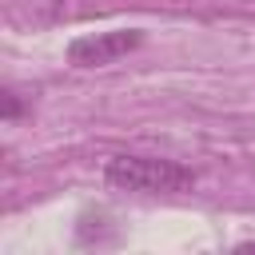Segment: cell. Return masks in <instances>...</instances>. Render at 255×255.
Instances as JSON below:
<instances>
[{
    "label": "cell",
    "mask_w": 255,
    "mask_h": 255,
    "mask_svg": "<svg viewBox=\"0 0 255 255\" xmlns=\"http://www.w3.org/2000/svg\"><path fill=\"white\" fill-rule=\"evenodd\" d=\"M104 183L131 195H175L195 187V171L159 155H112L104 163Z\"/></svg>",
    "instance_id": "1"
},
{
    "label": "cell",
    "mask_w": 255,
    "mask_h": 255,
    "mask_svg": "<svg viewBox=\"0 0 255 255\" xmlns=\"http://www.w3.org/2000/svg\"><path fill=\"white\" fill-rule=\"evenodd\" d=\"M139 44H143V32L139 28L88 32V36H76L68 44V64H76V68H108V64L124 60L128 52H135Z\"/></svg>",
    "instance_id": "2"
}]
</instances>
